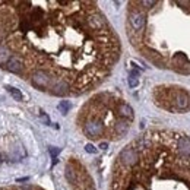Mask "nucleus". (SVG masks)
<instances>
[{"label": "nucleus", "instance_id": "f257e3e1", "mask_svg": "<svg viewBox=\"0 0 190 190\" xmlns=\"http://www.w3.org/2000/svg\"><path fill=\"white\" fill-rule=\"evenodd\" d=\"M120 40L98 3L0 0V66L53 97H79L111 75Z\"/></svg>", "mask_w": 190, "mask_h": 190}, {"label": "nucleus", "instance_id": "f03ea898", "mask_svg": "<svg viewBox=\"0 0 190 190\" xmlns=\"http://www.w3.org/2000/svg\"><path fill=\"white\" fill-rule=\"evenodd\" d=\"M110 190H190V136L167 129L137 136L116 157Z\"/></svg>", "mask_w": 190, "mask_h": 190}, {"label": "nucleus", "instance_id": "7ed1b4c3", "mask_svg": "<svg viewBox=\"0 0 190 190\" xmlns=\"http://www.w3.org/2000/svg\"><path fill=\"white\" fill-rule=\"evenodd\" d=\"M126 32L151 63L190 75V2H129Z\"/></svg>", "mask_w": 190, "mask_h": 190}, {"label": "nucleus", "instance_id": "20e7f679", "mask_svg": "<svg viewBox=\"0 0 190 190\" xmlns=\"http://www.w3.org/2000/svg\"><path fill=\"white\" fill-rule=\"evenodd\" d=\"M134 119L133 108L111 92L92 97L79 111V129L91 140H119L124 137Z\"/></svg>", "mask_w": 190, "mask_h": 190}, {"label": "nucleus", "instance_id": "39448f33", "mask_svg": "<svg viewBox=\"0 0 190 190\" xmlns=\"http://www.w3.org/2000/svg\"><path fill=\"white\" fill-rule=\"evenodd\" d=\"M154 101L167 111H190V92L180 86H157L154 89Z\"/></svg>", "mask_w": 190, "mask_h": 190}, {"label": "nucleus", "instance_id": "423d86ee", "mask_svg": "<svg viewBox=\"0 0 190 190\" xmlns=\"http://www.w3.org/2000/svg\"><path fill=\"white\" fill-rule=\"evenodd\" d=\"M6 89H8V92L11 94L12 97L15 98V100H18V101H22V92L19 89H16V88H13V86H6Z\"/></svg>", "mask_w": 190, "mask_h": 190}, {"label": "nucleus", "instance_id": "0eeeda50", "mask_svg": "<svg viewBox=\"0 0 190 190\" xmlns=\"http://www.w3.org/2000/svg\"><path fill=\"white\" fill-rule=\"evenodd\" d=\"M69 108H70V104L67 102V101H63V102H60V105H59V110L63 113V114H66L69 111Z\"/></svg>", "mask_w": 190, "mask_h": 190}, {"label": "nucleus", "instance_id": "6e6552de", "mask_svg": "<svg viewBox=\"0 0 190 190\" xmlns=\"http://www.w3.org/2000/svg\"><path fill=\"white\" fill-rule=\"evenodd\" d=\"M85 149H86V152H91V154H97V152H98L97 148L94 145H91V143H88V145L85 146Z\"/></svg>", "mask_w": 190, "mask_h": 190}, {"label": "nucleus", "instance_id": "1a4fd4ad", "mask_svg": "<svg viewBox=\"0 0 190 190\" xmlns=\"http://www.w3.org/2000/svg\"><path fill=\"white\" fill-rule=\"evenodd\" d=\"M137 83H139V80L134 78V76H130L129 78V85L132 86V88H134V86H137Z\"/></svg>", "mask_w": 190, "mask_h": 190}, {"label": "nucleus", "instance_id": "9d476101", "mask_svg": "<svg viewBox=\"0 0 190 190\" xmlns=\"http://www.w3.org/2000/svg\"><path fill=\"white\" fill-rule=\"evenodd\" d=\"M41 119H43V122H44L45 124H50V120H48V117H47V116H45L43 111H41Z\"/></svg>", "mask_w": 190, "mask_h": 190}, {"label": "nucleus", "instance_id": "9b49d317", "mask_svg": "<svg viewBox=\"0 0 190 190\" xmlns=\"http://www.w3.org/2000/svg\"><path fill=\"white\" fill-rule=\"evenodd\" d=\"M50 154H51L53 157H56L57 154H59V149H57V148H50Z\"/></svg>", "mask_w": 190, "mask_h": 190}, {"label": "nucleus", "instance_id": "f8f14e48", "mask_svg": "<svg viewBox=\"0 0 190 190\" xmlns=\"http://www.w3.org/2000/svg\"><path fill=\"white\" fill-rule=\"evenodd\" d=\"M100 146H101V149H107V143H105V142H102Z\"/></svg>", "mask_w": 190, "mask_h": 190}]
</instances>
